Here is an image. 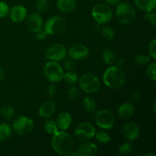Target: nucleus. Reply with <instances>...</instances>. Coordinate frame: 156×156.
Returning <instances> with one entry per match:
<instances>
[{
	"mask_svg": "<svg viewBox=\"0 0 156 156\" xmlns=\"http://www.w3.org/2000/svg\"><path fill=\"white\" fill-rule=\"evenodd\" d=\"M51 141L52 148L56 153L66 155L68 152L73 151L74 141L71 136L63 130L58 131L53 135Z\"/></svg>",
	"mask_w": 156,
	"mask_h": 156,
	"instance_id": "obj_1",
	"label": "nucleus"
},
{
	"mask_svg": "<svg viewBox=\"0 0 156 156\" xmlns=\"http://www.w3.org/2000/svg\"><path fill=\"white\" fill-rule=\"evenodd\" d=\"M103 81L107 87L112 89L120 88L126 82V75L118 66H110L105 70Z\"/></svg>",
	"mask_w": 156,
	"mask_h": 156,
	"instance_id": "obj_2",
	"label": "nucleus"
},
{
	"mask_svg": "<svg viewBox=\"0 0 156 156\" xmlns=\"http://www.w3.org/2000/svg\"><path fill=\"white\" fill-rule=\"evenodd\" d=\"M116 18L123 24H129L136 18V11L129 2H120L116 9Z\"/></svg>",
	"mask_w": 156,
	"mask_h": 156,
	"instance_id": "obj_3",
	"label": "nucleus"
},
{
	"mask_svg": "<svg viewBox=\"0 0 156 156\" xmlns=\"http://www.w3.org/2000/svg\"><path fill=\"white\" fill-rule=\"evenodd\" d=\"M79 87L88 94L98 92L101 88V82L97 76L93 73H85L79 79Z\"/></svg>",
	"mask_w": 156,
	"mask_h": 156,
	"instance_id": "obj_4",
	"label": "nucleus"
},
{
	"mask_svg": "<svg viewBox=\"0 0 156 156\" xmlns=\"http://www.w3.org/2000/svg\"><path fill=\"white\" fill-rule=\"evenodd\" d=\"M91 15L98 24H107L113 17V11L106 3H98L93 6Z\"/></svg>",
	"mask_w": 156,
	"mask_h": 156,
	"instance_id": "obj_5",
	"label": "nucleus"
},
{
	"mask_svg": "<svg viewBox=\"0 0 156 156\" xmlns=\"http://www.w3.org/2000/svg\"><path fill=\"white\" fill-rule=\"evenodd\" d=\"M44 73L46 79L51 82H59L62 80L64 71L62 66L56 61H49L45 64Z\"/></svg>",
	"mask_w": 156,
	"mask_h": 156,
	"instance_id": "obj_6",
	"label": "nucleus"
},
{
	"mask_svg": "<svg viewBox=\"0 0 156 156\" xmlns=\"http://www.w3.org/2000/svg\"><path fill=\"white\" fill-rule=\"evenodd\" d=\"M74 134L79 141L86 142L94 137L95 128L88 122H82L76 126Z\"/></svg>",
	"mask_w": 156,
	"mask_h": 156,
	"instance_id": "obj_7",
	"label": "nucleus"
},
{
	"mask_svg": "<svg viewBox=\"0 0 156 156\" xmlns=\"http://www.w3.org/2000/svg\"><path fill=\"white\" fill-rule=\"evenodd\" d=\"M94 121L99 127L105 129H110L114 126L115 118L111 111L104 109L96 113Z\"/></svg>",
	"mask_w": 156,
	"mask_h": 156,
	"instance_id": "obj_8",
	"label": "nucleus"
},
{
	"mask_svg": "<svg viewBox=\"0 0 156 156\" xmlns=\"http://www.w3.org/2000/svg\"><path fill=\"white\" fill-rule=\"evenodd\" d=\"M12 126L17 133L21 136H25L32 132L34 127V123L29 117L21 116L14 121Z\"/></svg>",
	"mask_w": 156,
	"mask_h": 156,
	"instance_id": "obj_9",
	"label": "nucleus"
},
{
	"mask_svg": "<svg viewBox=\"0 0 156 156\" xmlns=\"http://www.w3.org/2000/svg\"><path fill=\"white\" fill-rule=\"evenodd\" d=\"M66 21L63 18L59 16H53L48 18L44 24V29L47 34L55 35L61 33L65 29Z\"/></svg>",
	"mask_w": 156,
	"mask_h": 156,
	"instance_id": "obj_10",
	"label": "nucleus"
},
{
	"mask_svg": "<svg viewBox=\"0 0 156 156\" xmlns=\"http://www.w3.org/2000/svg\"><path fill=\"white\" fill-rule=\"evenodd\" d=\"M45 54L47 59H49L50 60H62L66 56L67 50L62 44H54L47 48Z\"/></svg>",
	"mask_w": 156,
	"mask_h": 156,
	"instance_id": "obj_11",
	"label": "nucleus"
},
{
	"mask_svg": "<svg viewBox=\"0 0 156 156\" xmlns=\"http://www.w3.org/2000/svg\"><path fill=\"white\" fill-rule=\"evenodd\" d=\"M67 53L69 55L70 58L74 60H82L88 57L89 54V50L86 46L83 44H76L71 46Z\"/></svg>",
	"mask_w": 156,
	"mask_h": 156,
	"instance_id": "obj_12",
	"label": "nucleus"
},
{
	"mask_svg": "<svg viewBox=\"0 0 156 156\" xmlns=\"http://www.w3.org/2000/svg\"><path fill=\"white\" fill-rule=\"evenodd\" d=\"M123 135L129 141H134L137 140L140 135V127L136 123L133 122H128L123 126L122 129Z\"/></svg>",
	"mask_w": 156,
	"mask_h": 156,
	"instance_id": "obj_13",
	"label": "nucleus"
},
{
	"mask_svg": "<svg viewBox=\"0 0 156 156\" xmlns=\"http://www.w3.org/2000/svg\"><path fill=\"white\" fill-rule=\"evenodd\" d=\"M9 17L14 22L19 23L24 21L27 15V9L22 5H15L9 10Z\"/></svg>",
	"mask_w": 156,
	"mask_h": 156,
	"instance_id": "obj_14",
	"label": "nucleus"
},
{
	"mask_svg": "<svg viewBox=\"0 0 156 156\" xmlns=\"http://www.w3.org/2000/svg\"><path fill=\"white\" fill-rule=\"evenodd\" d=\"M43 25L42 18L38 14L34 13L31 14L28 17L27 21V28L30 31L33 33H37L41 28Z\"/></svg>",
	"mask_w": 156,
	"mask_h": 156,
	"instance_id": "obj_15",
	"label": "nucleus"
},
{
	"mask_svg": "<svg viewBox=\"0 0 156 156\" xmlns=\"http://www.w3.org/2000/svg\"><path fill=\"white\" fill-rule=\"evenodd\" d=\"M97 152V145L92 143H83L78 147L76 152L78 156H94Z\"/></svg>",
	"mask_w": 156,
	"mask_h": 156,
	"instance_id": "obj_16",
	"label": "nucleus"
},
{
	"mask_svg": "<svg viewBox=\"0 0 156 156\" xmlns=\"http://www.w3.org/2000/svg\"><path fill=\"white\" fill-rule=\"evenodd\" d=\"M135 113V107L133 104L131 102H127V103H123V105H120L117 111V114L120 118L123 119V120H127L132 117Z\"/></svg>",
	"mask_w": 156,
	"mask_h": 156,
	"instance_id": "obj_17",
	"label": "nucleus"
},
{
	"mask_svg": "<svg viewBox=\"0 0 156 156\" xmlns=\"http://www.w3.org/2000/svg\"><path fill=\"white\" fill-rule=\"evenodd\" d=\"M73 122V117L69 112H62L59 114L56 119V124L58 128L61 130H66L72 124Z\"/></svg>",
	"mask_w": 156,
	"mask_h": 156,
	"instance_id": "obj_18",
	"label": "nucleus"
},
{
	"mask_svg": "<svg viewBox=\"0 0 156 156\" xmlns=\"http://www.w3.org/2000/svg\"><path fill=\"white\" fill-rule=\"evenodd\" d=\"M56 107L54 102L51 101H45L41 105L39 108V114L44 118L51 117L56 112Z\"/></svg>",
	"mask_w": 156,
	"mask_h": 156,
	"instance_id": "obj_19",
	"label": "nucleus"
},
{
	"mask_svg": "<svg viewBox=\"0 0 156 156\" xmlns=\"http://www.w3.org/2000/svg\"><path fill=\"white\" fill-rule=\"evenodd\" d=\"M136 6L144 12H152L156 6V0H134Z\"/></svg>",
	"mask_w": 156,
	"mask_h": 156,
	"instance_id": "obj_20",
	"label": "nucleus"
},
{
	"mask_svg": "<svg viewBox=\"0 0 156 156\" xmlns=\"http://www.w3.org/2000/svg\"><path fill=\"white\" fill-rule=\"evenodd\" d=\"M76 6V0H57L56 7L60 12L68 13L73 12Z\"/></svg>",
	"mask_w": 156,
	"mask_h": 156,
	"instance_id": "obj_21",
	"label": "nucleus"
},
{
	"mask_svg": "<svg viewBox=\"0 0 156 156\" xmlns=\"http://www.w3.org/2000/svg\"><path fill=\"white\" fill-rule=\"evenodd\" d=\"M102 57H103L104 61L107 65L112 66L113 64L115 63V61L117 59L115 53L114 51L110 49H105L102 52Z\"/></svg>",
	"mask_w": 156,
	"mask_h": 156,
	"instance_id": "obj_22",
	"label": "nucleus"
},
{
	"mask_svg": "<svg viewBox=\"0 0 156 156\" xmlns=\"http://www.w3.org/2000/svg\"><path fill=\"white\" fill-rule=\"evenodd\" d=\"M83 106L85 111L88 113H94L97 109V103L95 100L91 97H85L83 101Z\"/></svg>",
	"mask_w": 156,
	"mask_h": 156,
	"instance_id": "obj_23",
	"label": "nucleus"
},
{
	"mask_svg": "<svg viewBox=\"0 0 156 156\" xmlns=\"http://www.w3.org/2000/svg\"><path fill=\"white\" fill-rule=\"evenodd\" d=\"M12 134V129L7 123L0 124V142L5 141L10 137Z\"/></svg>",
	"mask_w": 156,
	"mask_h": 156,
	"instance_id": "obj_24",
	"label": "nucleus"
},
{
	"mask_svg": "<svg viewBox=\"0 0 156 156\" xmlns=\"http://www.w3.org/2000/svg\"><path fill=\"white\" fill-rule=\"evenodd\" d=\"M44 129L48 134L54 135L56 133L58 132L59 128H58L56 121L53 120H50L46 121L45 123H44Z\"/></svg>",
	"mask_w": 156,
	"mask_h": 156,
	"instance_id": "obj_25",
	"label": "nucleus"
},
{
	"mask_svg": "<svg viewBox=\"0 0 156 156\" xmlns=\"http://www.w3.org/2000/svg\"><path fill=\"white\" fill-rule=\"evenodd\" d=\"M94 136H95L96 140L101 144H105L111 141V136L105 131H99L96 133Z\"/></svg>",
	"mask_w": 156,
	"mask_h": 156,
	"instance_id": "obj_26",
	"label": "nucleus"
},
{
	"mask_svg": "<svg viewBox=\"0 0 156 156\" xmlns=\"http://www.w3.org/2000/svg\"><path fill=\"white\" fill-rule=\"evenodd\" d=\"M62 79L68 85H74L78 81V75L73 71H68L67 73H64Z\"/></svg>",
	"mask_w": 156,
	"mask_h": 156,
	"instance_id": "obj_27",
	"label": "nucleus"
},
{
	"mask_svg": "<svg viewBox=\"0 0 156 156\" xmlns=\"http://www.w3.org/2000/svg\"><path fill=\"white\" fill-rule=\"evenodd\" d=\"M101 35L105 40L108 41H112L115 37V32L109 26H105L101 28Z\"/></svg>",
	"mask_w": 156,
	"mask_h": 156,
	"instance_id": "obj_28",
	"label": "nucleus"
},
{
	"mask_svg": "<svg viewBox=\"0 0 156 156\" xmlns=\"http://www.w3.org/2000/svg\"><path fill=\"white\" fill-rule=\"evenodd\" d=\"M1 114L5 118L8 119V120H11L15 116V111H14V109L11 106L6 105V106L2 108Z\"/></svg>",
	"mask_w": 156,
	"mask_h": 156,
	"instance_id": "obj_29",
	"label": "nucleus"
},
{
	"mask_svg": "<svg viewBox=\"0 0 156 156\" xmlns=\"http://www.w3.org/2000/svg\"><path fill=\"white\" fill-rule=\"evenodd\" d=\"M150 56H147L146 54H140L137 55L136 56H135L134 58V62H135L136 65L139 66H144L146 65L147 63H149L150 62Z\"/></svg>",
	"mask_w": 156,
	"mask_h": 156,
	"instance_id": "obj_30",
	"label": "nucleus"
},
{
	"mask_svg": "<svg viewBox=\"0 0 156 156\" xmlns=\"http://www.w3.org/2000/svg\"><path fill=\"white\" fill-rule=\"evenodd\" d=\"M146 74H147L148 78L152 81L156 80V63L155 62H152L150 65L148 66L147 70H146Z\"/></svg>",
	"mask_w": 156,
	"mask_h": 156,
	"instance_id": "obj_31",
	"label": "nucleus"
},
{
	"mask_svg": "<svg viewBox=\"0 0 156 156\" xmlns=\"http://www.w3.org/2000/svg\"><path fill=\"white\" fill-rule=\"evenodd\" d=\"M50 0H37L36 9L38 12L41 13L47 10L49 5Z\"/></svg>",
	"mask_w": 156,
	"mask_h": 156,
	"instance_id": "obj_32",
	"label": "nucleus"
},
{
	"mask_svg": "<svg viewBox=\"0 0 156 156\" xmlns=\"http://www.w3.org/2000/svg\"><path fill=\"white\" fill-rule=\"evenodd\" d=\"M119 152L122 155H128L133 151V146L129 143H123L119 147Z\"/></svg>",
	"mask_w": 156,
	"mask_h": 156,
	"instance_id": "obj_33",
	"label": "nucleus"
},
{
	"mask_svg": "<svg viewBox=\"0 0 156 156\" xmlns=\"http://www.w3.org/2000/svg\"><path fill=\"white\" fill-rule=\"evenodd\" d=\"M9 6L5 2H0V18H5L9 13Z\"/></svg>",
	"mask_w": 156,
	"mask_h": 156,
	"instance_id": "obj_34",
	"label": "nucleus"
},
{
	"mask_svg": "<svg viewBox=\"0 0 156 156\" xmlns=\"http://www.w3.org/2000/svg\"><path fill=\"white\" fill-rule=\"evenodd\" d=\"M145 18L148 21H149V23L152 24V27H156V13L155 12L152 11V12H146L145 13Z\"/></svg>",
	"mask_w": 156,
	"mask_h": 156,
	"instance_id": "obj_35",
	"label": "nucleus"
},
{
	"mask_svg": "<svg viewBox=\"0 0 156 156\" xmlns=\"http://www.w3.org/2000/svg\"><path fill=\"white\" fill-rule=\"evenodd\" d=\"M79 90L76 86H73L69 88L68 91V97L70 100H76L79 98Z\"/></svg>",
	"mask_w": 156,
	"mask_h": 156,
	"instance_id": "obj_36",
	"label": "nucleus"
},
{
	"mask_svg": "<svg viewBox=\"0 0 156 156\" xmlns=\"http://www.w3.org/2000/svg\"><path fill=\"white\" fill-rule=\"evenodd\" d=\"M64 67L67 71H73L76 69V62L72 58H67L63 62Z\"/></svg>",
	"mask_w": 156,
	"mask_h": 156,
	"instance_id": "obj_37",
	"label": "nucleus"
},
{
	"mask_svg": "<svg viewBox=\"0 0 156 156\" xmlns=\"http://www.w3.org/2000/svg\"><path fill=\"white\" fill-rule=\"evenodd\" d=\"M149 53L153 59H156V39L154 38L149 44Z\"/></svg>",
	"mask_w": 156,
	"mask_h": 156,
	"instance_id": "obj_38",
	"label": "nucleus"
},
{
	"mask_svg": "<svg viewBox=\"0 0 156 156\" xmlns=\"http://www.w3.org/2000/svg\"><path fill=\"white\" fill-rule=\"evenodd\" d=\"M140 98H141V95H140V93L139 91H135L131 94L130 98H129V100H130L131 103H137L140 100Z\"/></svg>",
	"mask_w": 156,
	"mask_h": 156,
	"instance_id": "obj_39",
	"label": "nucleus"
},
{
	"mask_svg": "<svg viewBox=\"0 0 156 156\" xmlns=\"http://www.w3.org/2000/svg\"><path fill=\"white\" fill-rule=\"evenodd\" d=\"M37 34V38L38 40H40V41H42V40H44L47 35V31H46L45 29L44 28V29L41 28V30H40Z\"/></svg>",
	"mask_w": 156,
	"mask_h": 156,
	"instance_id": "obj_40",
	"label": "nucleus"
},
{
	"mask_svg": "<svg viewBox=\"0 0 156 156\" xmlns=\"http://www.w3.org/2000/svg\"><path fill=\"white\" fill-rule=\"evenodd\" d=\"M47 92H48V94H49V96H50V98H52L54 97L55 94H56V86L53 85H50V87H49Z\"/></svg>",
	"mask_w": 156,
	"mask_h": 156,
	"instance_id": "obj_41",
	"label": "nucleus"
},
{
	"mask_svg": "<svg viewBox=\"0 0 156 156\" xmlns=\"http://www.w3.org/2000/svg\"><path fill=\"white\" fill-rule=\"evenodd\" d=\"M105 2H106V4H108V5L116 6L121 2V0H105Z\"/></svg>",
	"mask_w": 156,
	"mask_h": 156,
	"instance_id": "obj_42",
	"label": "nucleus"
},
{
	"mask_svg": "<svg viewBox=\"0 0 156 156\" xmlns=\"http://www.w3.org/2000/svg\"><path fill=\"white\" fill-rule=\"evenodd\" d=\"M125 62H126V60H125V59L123 57H120L119 59H117L115 61V63L117 64V66L118 67L123 66L125 64Z\"/></svg>",
	"mask_w": 156,
	"mask_h": 156,
	"instance_id": "obj_43",
	"label": "nucleus"
},
{
	"mask_svg": "<svg viewBox=\"0 0 156 156\" xmlns=\"http://www.w3.org/2000/svg\"><path fill=\"white\" fill-rule=\"evenodd\" d=\"M4 77H5V72L4 70L0 67V82L4 79Z\"/></svg>",
	"mask_w": 156,
	"mask_h": 156,
	"instance_id": "obj_44",
	"label": "nucleus"
},
{
	"mask_svg": "<svg viewBox=\"0 0 156 156\" xmlns=\"http://www.w3.org/2000/svg\"><path fill=\"white\" fill-rule=\"evenodd\" d=\"M66 155V156H78L77 154H76V152H73V151L68 152V153H67Z\"/></svg>",
	"mask_w": 156,
	"mask_h": 156,
	"instance_id": "obj_45",
	"label": "nucleus"
},
{
	"mask_svg": "<svg viewBox=\"0 0 156 156\" xmlns=\"http://www.w3.org/2000/svg\"><path fill=\"white\" fill-rule=\"evenodd\" d=\"M155 105H156V102L154 101L153 106H152V109H153V112L154 113H155Z\"/></svg>",
	"mask_w": 156,
	"mask_h": 156,
	"instance_id": "obj_46",
	"label": "nucleus"
},
{
	"mask_svg": "<svg viewBox=\"0 0 156 156\" xmlns=\"http://www.w3.org/2000/svg\"><path fill=\"white\" fill-rule=\"evenodd\" d=\"M152 155V156H155V154H152V153H147V154H146V155Z\"/></svg>",
	"mask_w": 156,
	"mask_h": 156,
	"instance_id": "obj_47",
	"label": "nucleus"
}]
</instances>
